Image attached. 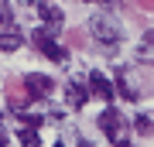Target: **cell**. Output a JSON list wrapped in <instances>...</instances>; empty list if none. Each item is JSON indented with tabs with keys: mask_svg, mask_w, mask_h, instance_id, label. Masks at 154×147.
<instances>
[{
	"mask_svg": "<svg viewBox=\"0 0 154 147\" xmlns=\"http://www.w3.org/2000/svg\"><path fill=\"white\" fill-rule=\"evenodd\" d=\"M89 31H93V38L103 44V48H116V44L123 41V27L120 21H116L113 14H106V11H99L89 17Z\"/></svg>",
	"mask_w": 154,
	"mask_h": 147,
	"instance_id": "6da1fadb",
	"label": "cell"
},
{
	"mask_svg": "<svg viewBox=\"0 0 154 147\" xmlns=\"http://www.w3.org/2000/svg\"><path fill=\"white\" fill-rule=\"evenodd\" d=\"M99 130H103L106 137H110V144L116 147V144H123L127 137H130V120H127V116L120 113V109L116 106H106L103 113H99Z\"/></svg>",
	"mask_w": 154,
	"mask_h": 147,
	"instance_id": "7a4b0ae2",
	"label": "cell"
},
{
	"mask_svg": "<svg viewBox=\"0 0 154 147\" xmlns=\"http://www.w3.org/2000/svg\"><path fill=\"white\" fill-rule=\"evenodd\" d=\"M31 41H34V48H38L45 58H51L55 65H65V62H69V48H65V44H58L55 38H51V31L38 27V31L31 34Z\"/></svg>",
	"mask_w": 154,
	"mask_h": 147,
	"instance_id": "3957f363",
	"label": "cell"
},
{
	"mask_svg": "<svg viewBox=\"0 0 154 147\" xmlns=\"http://www.w3.org/2000/svg\"><path fill=\"white\" fill-rule=\"evenodd\" d=\"M113 75H116V82H113V86H116V93H120L127 103H137V99H140L137 75H134V72L127 69V65H116V69H113Z\"/></svg>",
	"mask_w": 154,
	"mask_h": 147,
	"instance_id": "277c9868",
	"label": "cell"
},
{
	"mask_svg": "<svg viewBox=\"0 0 154 147\" xmlns=\"http://www.w3.org/2000/svg\"><path fill=\"white\" fill-rule=\"evenodd\" d=\"M24 89H28L31 99H48L55 93V82L48 75H41V72H28V75H24Z\"/></svg>",
	"mask_w": 154,
	"mask_h": 147,
	"instance_id": "5b68a950",
	"label": "cell"
},
{
	"mask_svg": "<svg viewBox=\"0 0 154 147\" xmlns=\"http://www.w3.org/2000/svg\"><path fill=\"white\" fill-rule=\"evenodd\" d=\"M86 82H89V89H93V96H99V99H106V103H110V99L116 96V86H113V82L110 79H106L103 75V72H89V75H86Z\"/></svg>",
	"mask_w": 154,
	"mask_h": 147,
	"instance_id": "8992f818",
	"label": "cell"
},
{
	"mask_svg": "<svg viewBox=\"0 0 154 147\" xmlns=\"http://www.w3.org/2000/svg\"><path fill=\"white\" fill-rule=\"evenodd\" d=\"M21 44H24V34L17 31V27H0V51L11 55V51L21 48Z\"/></svg>",
	"mask_w": 154,
	"mask_h": 147,
	"instance_id": "52a82bcc",
	"label": "cell"
},
{
	"mask_svg": "<svg viewBox=\"0 0 154 147\" xmlns=\"http://www.w3.org/2000/svg\"><path fill=\"white\" fill-rule=\"evenodd\" d=\"M86 89H89L86 79H82V82H69V86H65V103H69L72 109H79V106L86 103Z\"/></svg>",
	"mask_w": 154,
	"mask_h": 147,
	"instance_id": "ba28073f",
	"label": "cell"
},
{
	"mask_svg": "<svg viewBox=\"0 0 154 147\" xmlns=\"http://www.w3.org/2000/svg\"><path fill=\"white\" fill-rule=\"evenodd\" d=\"M38 17H41L45 24H51V27H58L62 21H65V14H62L51 0H38Z\"/></svg>",
	"mask_w": 154,
	"mask_h": 147,
	"instance_id": "9c48e42d",
	"label": "cell"
},
{
	"mask_svg": "<svg viewBox=\"0 0 154 147\" xmlns=\"http://www.w3.org/2000/svg\"><path fill=\"white\" fill-rule=\"evenodd\" d=\"M130 127H134L137 133H144V137H147V133H154V116H151V113H137Z\"/></svg>",
	"mask_w": 154,
	"mask_h": 147,
	"instance_id": "30bf717a",
	"label": "cell"
},
{
	"mask_svg": "<svg viewBox=\"0 0 154 147\" xmlns=\"http://www.w3.org/2000/svg\"><path fill=\"white\" fill-rule=\"evenodd\" d=\"M17 140H21L24 147H41V137L34 127H24V130H17Z\"/></svg>",
	"mask_w": 154,
	"mask_h": 147,
	"instance_id": "8fae6325",
	"label": "cell"
},
{
	"mask_svg": "<svg viewBox=\"0 0 154 147\" xmlns=\"http://www.w3.org/2000/svg\"><path fill=\"white\" fill-rule=\"evenodd\" d=\"M17 120H21L24 127H34V130H38L41 123H48V120H45V116H38V113H17Z\"/></svg>",
	"mask_w": 154,
	"mask_h": 147,
	"instance_id": "7c38bea8",
	"label": "cell"
},
{
	"mask_svg": "<svg viewBox=\"0 0 154 147\" xmlns=\"http://www.w3.org/2000/svg\"><path fill=\"white\" fill-rule=\"evenodd\" d=\"M0 21L11 24V4H7V0H0Z\"/></svg>",
	"mask_w": 154,
	"mask_h": 147,
	"instance_id": "4fadbf2b",
	"label": "cell"
},
{
	"mask_svg": "<svg viewBox=\"0 0 154 147\" xmlns=\"http://www.w3.org/2000/svg\"><path fill=\"white\" fill-rule=\"evenodd\" d=\"M7 144H11V133H7V127L0 123V147H7Z\"/></svg>",
	"mask_w": 154,
	"mask_h": 147,
	"instance_id": "5bb4252c",
	"label": "cell"
},
{
	"mask_svg": "<svg viewBox=\"0 0 154 147\" xmlns=\"http://www.w3.org/2000/svg\"><path fill=\"white\" fill-rule=\"evenodd\" d=\"M144 44H154V31H147V34H144Z\"/></svg>",
	"mask_w": 154,
	"mask_h": 147,
	"instance_id": "9a60e30c",
	"label": "cell"
},
{
	"mask_svg": "<svg viewBox=\"0 0 154 147\" xmlns=\"http://www.w3.org/2000/svg\"><path fill=\"white\" fill-rule=\"evenodd\" d=\"M79 147H93V140H86V137H79Z\"/></svg>",
	"mask_w": 154,
	"mask_h": 147,
	"instance_id": "2e32d148",
	"label": "cell"
},
{
	"mask_svg": "<svg viewBox=\"0 0 154 147\" xmlns=\"http://www.w3.org/2000/svg\"><path fill=\"white\" fill-rule=\"evenodd\" d=\"M116 147H134V144H130V140H123V144H116Z\"/></svg>",
	"mask_w": 154,
	"mask_h": 147,
	"instance_id": "e0dca14e",
	"label": "cell"
},
{
	"mask_svg": "<svg viewBox=\"0 0 154 147\" xmlns=\"http://www.w3.org/2000/svg\"><path fill=\"white\" fill-rule=\"evenodd\" d=\"M21 4H34V0H21Z\"/></svg>",
	"mask_w": 154,
	"mask_h": 147,
	"instance_id": "ac0fdd59",
	"label": "cell"
},
{
	"mask_svg": "<svg viewBox=\"0 0 154 147\" xmlns=\"http://www.w3.org/2000/svg\"><path fill=\"white\" fill-rule=\"evenodd\" d=\"M55 147H65V144H62V140H58V144H55Z\"/></svg>",
	"mask_w": 154,
	"mask_h": 147,
	"instance_id": "d6986e66",
	"label": "cell"
},
{
	"mask_svg": "<svg viewBox=\"0 0 154 147\" xmlns=\"http://www.w3.org/2000/svg\"><path fill=\"white\" fill-rule=\"evenodd\" d=\"M0 24H4V21H0Z\"/></svg>",
	"mask_w": 154,
	"mask_h": 147,
	"instance_id": "ffe728a7",
	"label": "cell"
},
{
	"mask_svg": "<svg viewBox=\"0 0 154 147\" xmlns=\"http://www.w3.org/2000/svg\"><path fill=\"white\" fill-rule=\"evenodd\" d=\"M103 4H106V0H103Z\"/></svg>",
	"mask_w": 154,
	"mask_h": 147,
	"instance_id": "44dd1931",
	"label": "cell"
}]
</instances>
